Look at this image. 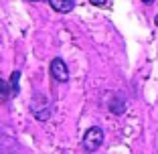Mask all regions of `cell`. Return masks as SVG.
<instances>
[{"mask_svg":"<svg viewBox=\"0 0 158 154\" xmlns=\"http://www.w3.org/2000/svg\"><path fill=\"white\" fill-rule=\"evenodd\" d=\"M28 2H41V0H28Z\"/></svg>","mask_w":158,"mask_h":154,"instance_id":"cell-10","label":"cell"},{"mask_svg":"<svg viewBox=\"0 0 158 154\" xmlns=\"http://www.w3.org/2000/svg\"><path fill=\"white\" fill-rule=\"evenodd\" d=\"M103 142V130L99 126H91L83 136V150L85 152H95Z\"/></svg>","mask_w":158,"mask_h":154,"instance_id":"cell-1","label":"cell"},{"mask_svg":"<svg viewBox=\"0 0 158 154\" xmlns=\"http://www.w3.org/2000/svg\"><path fill=\"white\" fill-rule=\"evenodd\" d=\"M142 2H144V4H154L156 0H142Z\"/></svg>","mask_w":158,"mask_h":154,"instance_id":"cell-8","label":"cell"},{"mask_svg":"<svg viewBox=\"0 0 158 154\" xmlns=\"http://www.w3.org/2000/svg\"><path fill=\"white\" fill-rule=\"evenodd\" d=\"M12 87H10L8 83H6L2 77H0V103H6L10 98H12Z\"/></svg>","mask_w":158,"mask_h":154,"instance_id":"cell-5","label":"cell"},{"mask_svg":"<svg viewBox=\"0 0 158 154\" xmlns=\"http://www.w3.org/2000/svg\"><path fill=\"white\" fill-rule=\"evenodd\" d=\"M49 71H51V77L55 81H59V83H65V81H69V67H67V63L61 57H57V59L51 61V67H49Z\"/></svg>","mask_w":158,"mask_h":154,"instance_id":"cell-2","label":"cell"},{"mask_svg":"<svg viewBox=\"0 0 158 154\" xmlns=\"http://www.w3.org/2000/svg\"><path fill=\"white\" fill-rule=\"evenodd\" d=\"M154 23H156V27H158V16H156V19H154Z\"/></svg>","mask_w":158,"mask_h":154,"instance_id":"cell-9","label":"cell"},{"mask_svg":"<svg viewBox=\"0 0 158 154\" xmlns=\"http://www.w3.org/2000/svg\"><path fill=\"white\" fill-rule=\"evenodd\" d=\"M93 6H106L107 4V0H89Z\"/></svg>","mask_w":158,"mask_h":154,"instance_id":"cell-7","label":"cell"},{"mask_svg":"<svg viewBox=\"0 0 158 154\" xmlns=\"http://www.w3.org/2000/svg\"><path fill=\"white\" fill-rule=\"evenodd\" d=\"M31 107H33V114L39 118V120H49V116H51V112H53V110H51V103L47 102L45 98H43V103H41V106H37V103L33 102V103H31Z\"/></svg>","mask_w":158,"mask_h":154,"instance_id":"cell-3","label":"cell"},{"mask_svg":"<svg viewBox=\"0 0 158 154\" xmlns=\"http://www.w3.org/2000/svg\"><path fill=\"white\" fill-rule=\"evenodd\" d=\"M49 4H51L53 10H57V12H69V10H73L75 6V0H49Z\"/></svg>","mask_w":158,"mask_h":154,"instance_id":"cell-4","label":"cell"},{"mask_svg":"<svg viewBox=\"0 0 158 154\" xmlns=\"http://www.w3.org/2000/svg\"><path fill=\"white\" fill-rule=\"evenodd\" d=\"M19 81H20V73H19V71H14L12 77H10V87H12V94L14 95L19 94V89H20V83H19Z\"/></svg>","mask_w":158,"mask_h":154,"instance_id":"cell-6","label":"cell"}]
</instances>
